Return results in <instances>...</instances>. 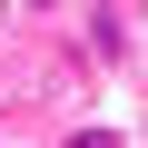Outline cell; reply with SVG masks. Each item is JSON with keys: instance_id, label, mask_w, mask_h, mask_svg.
Here are the masks:
<instances>
[{"instance_id": "obj_1", "label": "cell", "mask_w": 148, "mask_h": 148, "mask_svg": "<svg viewBox=\"0 0 148 148\" xmlns=\"http://www.w3.org/2000/svg\"><path fill=\"white\" fill-rule=\"evenodd\" d=\"M69 148H119V138H109V128H79V138H69Z\"/></svg>"}]
</instances>
